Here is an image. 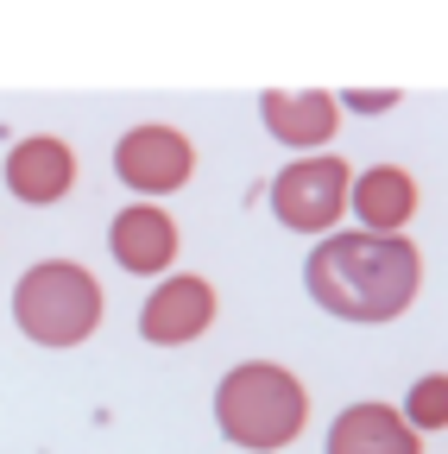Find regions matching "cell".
I'll return each instance as SVG.
<instances>
[{"mask_svg": "<svg viewBox=\"0 0 448 454\" xmlns=\"http://www.w3.org/2000/svg\"><path fill=\"white\" fill-rule=\"evenodd\" d=\"M348 190H354L360 234H405V221L417 215V184H411V170H398V164L360 170Z\"/></svg>", "mask_w": 448, "mask_h": 454, "instance_id": "obj_11", "label": "cell"}, {"mask_svg": "<svg viewBox=\"0 0 448 454\" xmlns=\"http://www.w3.org/2000/svg\"><path fill=\"white\" fill-rule=\"evenodd\" d=\"M114 170H121V184L133 196H171L190 184V170H196V145L177 133V127H133L121 133L114 145Z\"/></svg>", "mask_w": 448, "mask_h": 454, "instance_id": "obj_5", "label": "cell"}, {"mask_svg": "<svg viewBox=\"0 0 448 454\" xmlns=\"http://www.w3.org/2000/svg\"><path fill=\"white\" fill-rule=\"evenodd\" d=\"M405 423L423 435V429H448V372H423L405 397Z\"/></svg>", "mask_w": 448, "mask_h": 454, "instance_id": "obj_12", "label": "cell"}, {"mask_svg": "<svg viewBox=\"0 0 448 454\" xmlns=\"http://www.w3.org/2000/svg\"><path fill=\"white\" fill-rule=\"evenodd\" d=\"M215 423L234 448H253V454H278L291 448L310 423V391L297 372L271 366V360H247L234 366L228 379L215 385Z\"/></svg>", "mask_w": 448, "mask_h": 454, "instance_id": "obj_2", "label": "cell"}, {"mask_svg": "<svg viewBox=\"0 0 448 454\" xmlns=\"http://www.w3.org/2000/svg\"><path fill=\"white\" fill-rule=\"evenodd\" d=\"M328 454H423L417 429L391 404H348L328 429Z\"/></svg>", "mask_w": 448, "mask_h": 454, "instance_id": "obj_10", "label": "cell"}, {"mask_svg": "<svg viewBox=\"0 0 448 454\" xmlns=\"http://www.w3.org/2000/svg\"><path fill=\"white\" fill-rule=\"evenodd\" d=\"M101 309H107V297H101L95 271H83L70 259H44L13 284V322L38 348H83L101 328Z\"/></svg>", "mask_w": 448, "mask_h": 454, "instance_id": "obj_3", "label": "cell"}, {"mask_svg": "<svg viewBox=\"0 0 448 454\" xmlns=\"http://www.w3.org/2000/svg\"><path fill=\"white\" fill-rule=\"evenodd\" d=\"M107 247H114V259L133 271V278H152L177 259V221L152 208V202H133L114 215V227H107Z\"/></svg>", "mask_w": 448, "mask_h": 454, "instance_id": "obj_9", "label": "cell"}, {"mask_svg": "<svg viewBox=\"0 0 448 454\" xmlns=\"http://www.w3.org/2000/svg\"><path fill=\"white\" fill-rule=\"evenodd\" d=\"M348 184H354L348 158H297L271 177V208L297 234H328L348 208Z\"/></svg>", "mask_w": 448, "mask_h": 454, "instance_id": "obj_4", "label": "cell"}, {"mask_svg": "<svg viewBox=\"0 0 448 454\" xmlns=\"http://www.w3.org/2000/svg\"><path fill=\"white\" fill-rule=\"evenodd\" d=\"M342 107H354V114H385L391 101H398V89H348V95H334Z\"/></svg>", "mask_w": 448, "mask_h": 454, "instance_id": "obj_13", "label": "cell"}, {"mask_svg": "<svg viewBox=\"0 0 448 454\" xmlns=\"http://www.w3.org/2000/svg\"><path fill=\"white\" fill-rule=\"evenodd\" d=\"M70 184H76V152L64 145V139H51V133H32V139H20L13 152H7V190L20 196V202H58V196H70Z\"/></svg>", "mask_w": 448, "mask_h": 454, "instance_id": "obj_8", "label": "cell"}, {"mask_svg": "<svg viewBox=\"0 0 448 454\" xmlns=\"http://www.w3.org/2000/svg\"><path fill=\"white\" fill-rule=\"evenodd\" d=\"M303 284L342 322H391L411 309L423 284V259L405 234H328L310 253Z\"/></svg>", "mask_w": 448, "mask_h": 454, "instance_id": "obj_1", "label": "cell"}, {"mask_svg": "<svg viewBox=\"0 0 448 454\" xmlns=\"http://www.w3.org/2000/svg\"><path fill=\"white\" fill-rule=\"evenodd\" d=\"M259 121L278 145H328L334 127H342V101H334L328 89H265L259 95Z\"/></svg>", "mask_w": 448, "mask_h": 454, "instance_id": "obj_7", "label": "cell"}, {"mask_svg": "<svg viewBox=\"0 0 448 454\" xmlns=\"http://www.w3.org/2000/svg\"><path fill=\"white\" fill-rule=\"evenodd\" d=\"M208 322H215V284L190 278V271L164 278L145 297V309H139V334L152 340V348H184V340L208 334Z\"/></svg>", "mask_w": 448, "mask_h": 454, "instance_id": "obj_6", "label": "cell"}]
</instances>
